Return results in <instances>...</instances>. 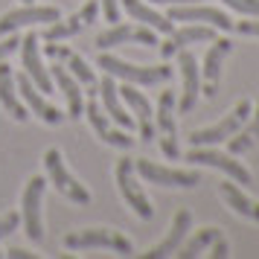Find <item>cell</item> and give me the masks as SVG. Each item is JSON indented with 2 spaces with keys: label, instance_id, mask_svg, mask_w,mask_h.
Instances as JSON below:
<instances>
[{
  "label": "cell",
  "instance_id": "1",
  "mask_svg": "<svg viewBox=\"0 0 259 259\" xmlns=\"http://www.w3.org/2000/svg\"><path fill=\"white\" fill-rule=\"evenodd\" d=\"M108 76H117L128 84H163L172 79V67L166 64H157V67H140V64H131V61H122L111 53H102L99 61H96Z\"/></svg>",
  "mask_w": 259,
  "mask_h": 259
},
{
  "label": "cell",
  "instance_id": "2",
  "mask_svg": "<svg viewBox=\"0 0 259 259\" xmlns=\"http://www.w3.org/2000/svg\"><path fill=\"white\" fill-rule=\"evenodd\" d=\"M187 160L189 163H198V166H212V169H219V172H224L230 181H236L239 187L253 184L250 169H247L242 160H236V154H230V152H219V149H212V146H192L187 152Z\"/></svg>",
  "mask_w": 259,
  "mask_h": 259
},
{
  "label": "cell",
  "instance_id": "3",
  "mask_svg": "<svg viewBox=\"0 0 259 259\" xmlns=\"http://www.w3.org/2000/svg\"><path fill=\"white\" fill-rule=\"evenodd\" d=\"M64 247L67 250H91V247H105L114 250L119 256H131L134 245L117 230H108V227H88V230H76V233L64 236Z\"/></svg>",
  "mask_w": 259,
  "mask_h": 259
},
{
  "label": "cell",
  "instance_id": "4",
  "mask_svg": "<svg viewBox=\"0 0 259 259\" xmlns=\"http://www.w3.org/2000/svg\"><path fill=\"white\" fill-rule=\"evenodd\" d=\"M114 178H117V189H119V195H122V201L140 215L143 222H149L154 215V207H152V201H149V195L143 192L140 181H137L134 160H131V157H119L117 169H114Z\"/></svg>",
  "mask_w": 259,
  "mask_h": 259
},
{
  "label": "cell",
  "instance_id": "5",
  "mask_svg": "<svg viewBox=\"0 0 259 259\" xmlns=\"http://www.w3.org/2000/svg\"><path fill=\"white\" fill-rule=\"evenodd\" d=\"M250 111H253V102H250V99H239V102L230 108V114L224 119H219L215 125L192 131V134H189V146H215V143L233 137L236 131L245 125V119L250 117Z\"/></svg>",
  "mask_w": 259,
  "mask_h": 259
},
{
  "label": "cell",
  "instance_id": "6",
  "mask_svg": "<svg viewBox=\"0 0 259 259\" xmlns=\"http://www.w3.org/2000/svg\"><path fill=\"white\" fill-rule=\"evenodd\" d=\"M154 134L160 137V152H163L169 160H178V157H181V146H178L175 94H172V91H160L157 111H154Z\"/></svg>",
  "mask_w": 259,
  "mask_h": 259
},
{
  "label": "cell",
  "instance_id": "7",
  "mask_svg": "<svg viewBox=\"0 0 259 259\" xmlns=\"http://www.w3.org/2000/svg\"><path fill=\"white\" fill-rule=\"evenodd\" d=\"M134 169L143 181L149 184H160V187H178V189H192L201 184V172L195 169H172V166H160L154 160H134Z\"/></svg>",
  "mask_w": 259,
  "mask_h": 259
},
{
  "label": "cell",
  "instance_id": "8",
  "mask_svg": "<svg viewBox=\"0 0 259 259\" xmlns=\"http://www.w3.org/2000/svg\"><path fill=\"white\" fill-rule=\"evenodd\" d=\"M44 166H47V178L56 184V189H59L64 198H70L73 204H91V192L84 189V184H79V181L67 172L64 157H61L59 149H47V152H44Z\"/></svg>",
  "mask_w": 259,
  "mask_h": 259
},
{
  "label": "cell",
  "instance_id": "9",
  "mask_svg": "<svg viewBox=\"0 0 259 259\" xmlns=\"http://www.w3.org/2000/svg\"><path fill=\"white\" fill-rule=\"evenodd\" d=\"M44 189H47V181L38 175L29 178V184L24 187V198H21V207H24V230L32 242H44L47 233H44V222H41V204H44Z\"/></svg>",
  "mask_w": 259,
  "mask_h": 259
},
{
  "label": "cell",
  "instance_id": "10",
  "mask_svg": "<svg viewBox=\"0 0 259 259\" xmlns=\"http://www.w3.org/2000/svg\"><path fill=\"white\" fill-rule=\"evenodd\" d=\"M233 50V41L230 38H212V47L207 50L204 56V67H201V94L212 99L219 94V82H222V67H224V59L230 56Z\"/></svg>",
  "mask_w": 259,
  "mask_h": 259
},
{
  "label": "cell",
  "instance_id": "11",
  "mask_svg": "<svg viewBox=\"0 0 259 259\" xmlns=\"http://www.w3.org/2000/svg\"><path fill=\"white\" fill-rule=\"evenodd\" d=\"M61 12L56 6H35V3H24L21 9H12L0 18V35H12L21 26H32V24H53L59 21Z\"/></svg>",
  "mask_w": 259,
  "mask_h": 259
},
{
  "label": "cell",
  "instance_id": "12",
  "mask_svg": "<svg viewBox=\"0 0 259 259\" xmlns=\"http://www.w3.org/2000/svg\"><path fill=\"white\" fill-rule=\"evenodd\" d=\"M169 21H187V24H207V26H215V29H233V18L215 6H201V3H181V6H172Z\"/></svg>",
  "mask_w": 259,
  "mask_h": 259
},
{
  "label": "cell",
  "instance_id": "13",
  "mask_svg": "<svg viewBox=\"0 0 259 259\" xmlns=\"http://www.w3.org/2000/svg\"><path fill=\"white\" fill-rule=\"evenodd\" d=\"M84 117L91 122V128L96 131V137L108 146H117V149H131L134 146V137H128V131H119L117 125H111V117L105 114V108L99 105L96 99L84 102Z\"/></svg>",
  "mask_w": 259,
  "mask_h": 259
},
{
  "label": "cell",
  "instance_id": "14",
  "mask_svg": "<svg viewBox=\"0 0 259 259\" xmlns=\"http://www.w3.org/2000/svg\"><path fill=\"white\" fill-rule=\"evenodd\" d=\"M212 38H219V29H215V26H207V24L178 26V29L169 32V38H166L163 44H160V56H163V59H172L181 50L192 47V44H201V41H212Z\"/></svg>",
  "mask_w": 259,
  "mask_h": 259
},
{
  "label": "cell",
  "instance_id": "15",
  "mask_svg": "<svg viewBox=\"0 0 259 259\" xmlns=\"http://www.w3.org/2000/svg\"><path fill=\"white\" fill-rule=\"evenodd\" d=\"M96 12H99V0H88L76 15L64 18V21L59 18V21L47 24V29H44V41H64V38L79 35L84 26H91L96 21Z\"/></svg>",
  "mask_w": 259,
  "mask_h": 259
},
{
  "label": "cell",
  "instance_id": "16",
  "mask_svg": "<svg viewBox=\"0 0 259 259\" xmlns=\"http://www.w3.org/2000/svg\"><path fill=\"white\" fill-rule=\"evenodd\" d=\"M128 41H134V44H146V47H154L157 44V35H154L152 26H131V24H114L111 29H105V32H99V38H96V47L99 50H111V47H119V44H128Z\"/></svg>",
  "mask_w": 259,
  "mask_h": 259
},
{
  "label": "cell",
  "instance_id": "17",
  "mask_svg": "<svg viewBox=\"0 0 259 259\" xmlns=\"http://www.w3.org/2000/svg\"><path fill=\"white\" fill-rule=\"evenodd\" d=\"M21 56H24V73L32 79L38 91H53V76L50 70L44 67V61H41V38L35 32H29V35L21 41Z\"/></svg>",
  "mask_w": 259,
  "mask_h": 259
},
{
  "label": "cell",
  "instance_id": "18",
  "mask_svg": "<svg viewBox=\"0 0 259 259\" xmlns=\"http://www.w3.org/2000/svg\"><path fill=\"white\" fill-rule=\"evenodd\" d=\"M178 67H181V79H184L181 105L178 108H181V114H189L201 96V67H198V61H195V56L189 53V47L178 53Z\"/></svg>",
  "mask_w": 259,
  "mask_h": 259
},
{
  "label": "cell",
  "instance_id": "19",
  "mask_svg": "<svg viewBox=\"0 0 259 259\" xmlns=\"http://www.w3.org/2000/svg\"><path fill=\"white\" fill-rule=\"evenodd\" d=\"M119 96H122V102L131 108V114H134V122H137V128H140V140H152L154 137V108L149 105V99L137 91V84H122L119 88Z\"/></svg>",
  "mask_w": 259,
  "mask_h": 259
},
{
  "label": "cell",
  "instance_id": "20",
  "mask_svg": "<svg viewBox=\"0 0 259 259\" xmlns=\"http://www.w3.org/2000/svg\"><path fill=\"white\" fill-rule=\"evenodd\" d=\"M47 56L56 61H64L67 67H70V73L76 76V82L84 84V88H91V94H96L94 88H99V79H96L94 67L88 64V61L82 59V56H76L67 44H59V41H47Z\"/></svg>",
  "mask_w": 259,
  "mask_h": 259
},
{
  "label": "cell",
  "instance_id": "21",
  "mask_svg": "<svg viewBox=\"0 0 259 259\" xmlns=\"http://www.w3.org/2000/svg\"><path fill=\"white\" fill-rule=\"evenodd\" d=\"M18 94L24 96V105L29 108V111H32L41 122H47V125H59L61 119H64V114H61L56 105H50L47 99L41 96V91L32 84V79H29L26 73H21V76H18Z\"/></svg>",
  "mask_w": 259,
  "mask_h": 259
},
{
  "label": "cell",
  "instance_id": "22",
  "mask_svg": "<svg viewBox=\"0 0 259 259\" xmlns=\"http://www.w3.org/2000/svg\"><path fill=\"white\" fill-rule=\"evenodd\" d=\"M189 227H192V212L189 210H178L175 219H172V224H169V233L157 242L154 247H149L143 256L146 259H163V256H172L178 247H181V242L187 239Z\"/></svg>",
  "mask_w": 259,
  "mask_h": 259
},
{
  "label": "cell",
  "instance_id": "23",
  "mask_svg": "<svg viewBox=\"0 0 259 259\" xmlns=\"http://www.w3.org/2000/svg\"><path fill=\"white\" fill-rule=\"evenodd\" d=\"M99 96H102V108H105V114L114 119L117 125H122L125 131L137 125L134 117H131L128 111H125V105H122V96H119V88H117V82H114V76H105V79L99 82Z\"/></svg>",
  "mask_w": 259,
  "mask_h": 259
},
{
  "label": "cell",
  "instance_id": "24",
  "mask_svg": "<svg viewBox=\"0 0 259 259\" xmlns=\"http://www.w3.org/2000/svg\"><path fill=\"white\" fill-rule=\"evenodd\" d=\"M219 195L224 198V204L236 212V215H245L250 222L259 224V201H253L250 195H245V187H239L236 181H222L219 184Z\"/></svg>",
  "mask_w": 259,
  "mask_h": 259
},
{
  "label": "cell",
  "instance_id": "25",
  "mask_svg": "<svg viewBox=\"0 0 259 259\" xmlns=\"http://www.w3.org/2000/svg\"><path fill=\"white\" fill-rule=\"evenodd\" d=\"M50 76H53V82L59 84V91L64 94V99H67V111H70V119L82 117L84 111V96L82 91H79V82H76V76H73L64 64H53V70H50Z\"/></svg>",
  "mask_w": 259,
  "mask_h": 259
},
{
  "label": "cell",
  "instance_id": "26",
  "mask_svg": "<svg viewBox=\"0 0 259 259\" xmlns=\"http://www.w3.org/2000/svg\"><path fill=\"white\" fill-rule=\"evenodd\" d=\"M0 105L9 111V117L18 119V122H26L29 117V108L18 99V88H15V76H12V67L0 61Z\"/></svg>",
  "mask_w": 259,
  "mask_h": 259
},
{
  "label": "cell",
  "instance_id": "27",
  "mask_svg": "<svg viewBox=\"0 0 259 259\" xmlns=\"http://www.w3.org/2000/svg\"><path fill=\"white\" fill-rule=\"evenodd\" d=\"M119 3H122V9H125L134 21L152 26L154 32H163V35H169V32L175 29V24H172L166 15H160L157 9H152V3H146V0H119Z\"/></svg>",
  "mask_w": 259,
  "mask_h": 259
},
{
  "label": "cell",
  "instance_id": "28",
  "mask_svg": "<svg viewBox=\"0 0 259 259\" xmlns=\"http://www.w3.org/2000/svg\"><path fill=\"white\" fill-rule=\"evenodd\" d=\"M256 143H259V99L253 102V111L245 119V125L236 131L233 137H227V152L239 157V154H247Z\"/></svg>",
  "mask_w": 259,
  "mask_h": 259
},
{
  "label": "cell",
  "instance_id": "29",
  "mask_svg": "<svg viewBox=\"0 0 259 259\" xmlns=\"http://www.w3.org/2000/svg\"><path fill=\"white\" fill-rule=\"evenodd\" d=\"M219 236H222V230H219V227H201V230H195L189 239H184V242H181V247L175 250V256H181V259L198 256V253H204V250H207V247L219 239Z\"/></svg>",
  "mask_w": 259,
  "mask_h": 259
},
{
  "label": "cell",
  "instance_id": "30",
  "mask_svg": "<svg viewBox=\"0 0 259 259\" xmlns=\"http://www.w3.org/2000/svg\"><path fill=\"white\" fill-rule=\"evenodd\" d=\"M222 3L245 18H259V0H222Z\"/></svg>",
  "mask_w": 259,
  "mask_h": 259
},
{
  "label": "cell",
  "instance_id": "31",
  "mask_svg": "<svg viewBox=\"0 0 259 259\" xmlns=\"http://www.w3.org/2000/svg\"><path fill=\"white\" fill-rule=\"evenodd\" d=\"M18 224H21V215L18 212H3L0 215V239H6L9 233H15Z\"/></svg>",
  "mask_w": 259,
  "mask_h": 259
},
{
  "label": "cell",
  "instance_id": "32",
  "mask_svg": "<svg viewBox=\"0 0 259 259\" xmlns=\"http://www.w3.org/2000/svg\"><path fill=\"white\" fill-rule=\"evenodd\" d=\"M210 256L212 259H227L230 256V242H227L224 236H219V239L210 245Z\"/></svg>",
  "mask_w": 259,
  "mask_h": 259
},
{
  "label": "cell",
  "instance_id": "33",
  "mask_svg": "<svg viewBox=\"0 0 259 259\" xmlns=\"http://www.w3.org/2000/svg\"><path fill=\"white\" fill-rule=\"evenodd\" d=\"M236 32H242V35H253L259 38V18H250V21H239V24H233Z\"/></svg>",
  "mask_w": 259,
  "mask_h": 259
},
{
  "label": "cell",
  "instance_id": "34",
  "mask_svg": "<svg viewBox=\"0 0 259 259\" xmlns=\"http://www.w3.org/2000/svg\"><path fill=\"white\" fill-rule=\"evenodd\" d=\"M99 6H102V12H105V21L117 24L119 21V0H99Z\"/></svg>",
  "mask_w": 259,
  "mask_h": 259
},
{
  "label": "cell",
  "instance_id": "35",
  "mask_svg": "<svg viewBox=\"0 0 259 259\" xmlns=\"http://www.w3.org/2000/svg\"><path fill=\"white\" fill-rule=\"evenodd\" d=\"M18 44H21L18 38H6V41H0V61L6 59V56H12L15 50H18Z\"/></svg>",
  "mask_w": 259,
  "mask_h": 259
},
{
  "label": "cell",
  "instance_id": "36",
  "mask_svg": "<svg viewBox=\"0 0 259 259\" xmlns=\"http://www.w3.org/2000/svg\"><path fill=\"white\" fill-rule=\"evenodd\" d=\"M6 256H9V259H35V253L21 250V247H12V250H6Z\"/></svg>",
  "mask_w": 259,
  "mask_h": 259
},
{
  "label": "cell",
  "instance_id": "37",
  "mask_svg": "<svg viewBox=\"0 0 259 259\" xmlns=\"http://www.w3.org/2000/svg\"><path fill=\"white\" fill-rule=\"evenodd\" d=\"M149 3H166V6H181V3H201V0H149Z\"/></svg>",
  "mask_w": 259,
  "mask_h": 259
},
{
  "label": "cell",
  "instance_id": "38",
  "mask_svg": "<svg viewBox=\"0 0 259 259\" xmlns=\"http://www.w3.org/2000/svg\"><path fill=\"white\" fill-rule=\"evenodd\" d=\"M21 3H35V0H21Z\"/></svg>",
  "mask_w": 259,
  "mask_h": 259
}]
</instances>
